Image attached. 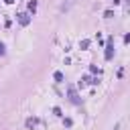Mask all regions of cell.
Returning a JSON list of instances; mask_svg holds the SVG:
<instances>
[{"mask_svg": "<svg viewBox=\"0 0 130 130\" xmlns=\"http://www.w3.org/2000/svg\"><path fill=\"white\" fill-rule=\"evenodd\" d=\"M0 55H4V45L0 43Z\"/></svg>", "mask_w": 130, "mask_h": 130, "instance_id": "cell-6", "label": "cell"}, {"mask_svg": "<svg viewBox=\"0 0 130 130\" xmlns=\"http://www.w3.org/2000/svg\"><path fill=\"white\" fill-rule=\"evenodd\" d=\"M18 22H20L22 26H26V24L30 22V16H28V14H18Z\"/></svg>", "mask_w": 130, "mask_h": 130, "instance_id": "cell-2", "label": "cell"}, {"mask_svg": "<svg viewBox=\"0 0 130 130\" xmlns=\"http://www.w3.org/2000/svg\"><path fill=\"white\" fill-rule=\"evenodd\" d=\"M112 55H114V39L110 37V39H108V45H106V59L110 61Z\"/></svg>", "mask_w": 130, "mask_h": 130, "instance_id": "cell-1", "label": "cell"}, {"mask_svg": "<svg viewBox=\"0 0 130 130\" xmlns=\"http://www.w3.org/2000/svg\"><path fill=\"white\" fill-rule=\"evenodd\" d=\"M53 77H55V81H57V83H61V81H63V79H65V77H63V73H61V71H55V75H53Z\"/></svg>", "mask_w": 130, "mask_h": 130, "instance_id": "cell-3", "label": "cell"}, {"mask_svg": "<svg viewBox=\"0 0 130 130\" xmlns=\"http://www.w3.org/2000/svg\"><path fill=\"white\" fill-rule=\"evenodd\" d=\"M35 8H37V0H32V2H28V10H32V12H35Z\"/></svg>", "mask_w": 130, "mask_h": 130, "instance_id": "cell-4", "label": "cell"}, {"mask_svg": "<svg viewBox=\"0 0 130 130\" xmlns=\"http://www.w3.org/2000/svg\"><path fill=\"white\" fill-rule=\"evenodd\" d=\"M6 4H14V0H6Z\"/></svg>", "mask_w": 130, "mask_h": 130, "instance_id": "cell-7", "label": "cell"}, {"mask_svg": "<svg viewBox=\"0 0 130 130\" xmlns=\"http://www.w3.org/2000/svg\"><path fill=\"white\" fill-rule=\"evenodd\" d=\"M87 47H89V41H87V39H85V41H81V49H87Z\"/></svg>", "mask_w": 130, "mask_h": 130, "instance_id": "cell-5", "label": "cell"}]
</instances>
